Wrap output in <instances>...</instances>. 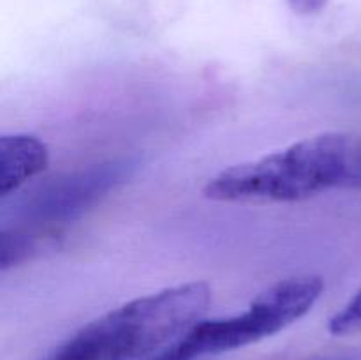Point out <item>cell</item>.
<instances>
[{"mask_svg":"<svg viewBox=\"0 0 361 360\" xmlns=\"http://www.w3.org/2000/svg\"><path fill=\"white\" fill-rule=\"evenodd\" d=\"M358 187L361 136L321 133L222 169L204 184L203 194L224 203H293L326 191Z\"/></svg>","mask_w":361,"mask_h":360,"instance_id":"obj_1","label":"cell"},{"mask_svg":"<svg viewBox=\"0 0 361 360\" xmlns=\"http://www.w3.org/2000/svg\"><path fill=\"white\" fill-rule=\"evenodd\" d=\"M210 302L212 289L203 281L140 296L81 327L46 360H143L175 344Z\"/></svg>","mask_w":361,"mask_h":360,"instance_id":"obj_2","label":"cell"},{"mask_svg":"<svg viewBox=\"0 0 361 360\" xmlns=\"http://www.w3.org/2000/svg\"><path fill=\"white\" fill-rule=\"evenodd\" d=\"M323 289L319 275L282 279L259 293L243 313L200 320L155 360H197L271 337L305 316Z\"/></svg>","mask_w":361,"mask_h":360,"instance_id":"obj_3","label":"cell"},{"mask_svg":"<svg viewBox=\"0 0 361 360\" xmlns=\"http://www.w3.org/2000/svg\"><path fill=\"white\" fill-rule=\"evenodd\" d=\"M130 169L129 161H108L60 176L28 201L25 219L30 226H56L73 221L115 189Z\"/></svg>","mask_w":361,"mask_h":360,"instance_id":"obj_4","label":"cell"},{"mask_svg":"<svg viewBox=\"0 0 361 360\" xmlns=\"http://www.w3.org/2000/svg\"><path fill=\"white\" fill-rule=\"evenodd\" d=\"M48 147L32 134H4L0 138V194L7 198L28 180L44 172Z\"/></svg>","mask_w":361,"mask_h":360,"instance_id":"obj_5","label":"cell"},{"mask_svg":"<svg viewBox=\"0 0 361 360\" xmlns=\"http://www.w3.org/2000/svg\"><path fill=\"white\" fill-rule=\"evenodd\" d=\"M328 332L337 337L361 334V288L330 318Z\"/></svg>","mask_w":361,"mask_h":360,"instance_id":"obj_6","label":"cell"},{"mask_svg":"<svg viewBox=\"0 0 361 360\" xmlns=\"http://www.w3.org/2000/svg\"><path fill=\"white\" fill-rule=\"evenodd\" d=\"M32 249H34V240H32V236L20 232H4L0 265H2L4 270L13 267V265H18L21 260H25L30 254Z\"/></svg>","mask_w":361,"mask_h":360,"instance_id":"obj_7","label":"cell"},{"mask_svg":"<svg viewBox=\"0 0 361 360\" xmlns=\"http://www.w3.org/2000/svg\"><path fill=\"white\" fill-rule=\"evenodd\" d=\"M330 0H288V6L291 11L302 16H309V14H317L328 6Z\"/></svg>","mask_w":361,"mask_h":360,"instance_id":"obj_8","label":"cell"},{"mask_svg":"<svg viewBox=\"0 0 361 360\" xmlns=\"http://www.w3.org/2000/svg\"><path fill=\"white\" fill-rule=\"evenodd\" d=\"M310 360H361V348H349L342 352L326 353V355L314 356Z\"/></svg>","mask_w":361,"mask_h":360,"instance_id":"obj_9","label":"cell"}]
</instances>
